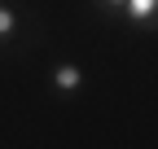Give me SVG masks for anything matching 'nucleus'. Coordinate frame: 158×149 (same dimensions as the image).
<instances>
[{
    "mask_svg": "<svg viewBox=\"0 0 158 149\" xmlns=\"http://www.w3.org/2000/svg\"><path fill=\"white\" fill-rule=\"evenodd\" d=\"M118 18H127L141 31H158V0H123V13Z\"/></svg>",
    "mask_w": 158,
    "mask_h": 149,
    "instance_id": "nucleus-1",
    "label": "nucleus"
},
{
    "mask_svg": "<svg viewBox=\"0 0 158 149\" xmlns=\"http://www.w3.org/2000/svg\"><path fill=\"white\" fill-rule=\"evenodd\" d=\"M97 9L101 13H123V0H97Z\"/></svg>",
    "mask_w": 158,
    "mask_h": 149,
    "instance_id": "nucleus-4",
    "label": "nucleus"
},
{
    "mask_svg": "<svg viewBox=\"0 0 158 149\" xmlns=\"http://www.w3.org/2000/svg\"><path fill=\"white\" fill-rule=\"evenodd\" d=\"M48 79H53V92H57V97H75V92L84 88V70H79L75 62H57Z\"/></svg>",
    "mask_w": 158,
    "mask_h": 149,
    "instance_id": "nucleus-2",
    "label": "nucleus"
},
{
    "mask_svg": "<svg viewBox=\"0 0 158 149\" xmlns=\"http://www.w3.org/2000/svg\"><path fill=\"white\" fill-rule=\"evenodd\" d=\"M18 31H22V13H18L9 0H0V48L18 40Z\"/></svg>",
    "mask_w": 158,
    "mask_h": 149,
    "instance_id": "nucleus-3",
    "label": "nucleus"
}]
</instances>
